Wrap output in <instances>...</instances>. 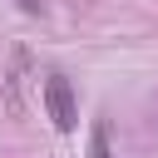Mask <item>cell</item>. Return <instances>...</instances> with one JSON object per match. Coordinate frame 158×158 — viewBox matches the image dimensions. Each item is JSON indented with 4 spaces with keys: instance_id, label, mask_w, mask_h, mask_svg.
I'll use <instances>...</instances> for the list:
<instances>
[{
    "instance_id": "1",
    "label": "cell",
    "mask_w": 158,
    "mask_h": 158,
    "mask_svg": "<svg viewBox=\"0 0 158 158\" xmlns=\"http://www.w3.org/2000/svg\"><path fill=\"white\" fill-rule=\"evenodd\" d=\"M44 109H49V118H54L59 133H69L79 123V104H74V89H69L64 74H49L44 79Z\"/></svg>"
},
{
    "instance_id": "2",
    "label": "cell",
    "mask_w": 158,
    "mask_h": 158,
    "mask_svg": "<svg viewBox=\"0 0 158 158\" xmlns=\"http://www.w3.org/2000/svg\"><path fill=\"white\" fill-rule=\"evenodd\" d=\"M89 153H94V158H114V153H109V123H94V138H89Z\"/></svg>"
},
{
    "instance_id": "3",
    "label": "cell",
    "mask_w": 158,
    "mask_h": 158,
    "mask_svg": "<svg viewBox=\"0 0 158 158\" xmlns=\"http://www.w3.org/2000/svg\"><path fill=\"white\" fill-rule=\"evenodd\" d=\"M15 5H20V10H40V0H15Z\"/></svg>"
}]
</instances>
